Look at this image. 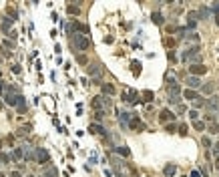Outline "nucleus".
Segmentation results:
<instances>
[{
	"instance_id": "nucleus-1",
	"label": "nucleus",
	"mask_w": 219,
	"mask_h": 177,
	"mask_svg": "<svg viewBox=\"0 0 219 177\" xmlns=\"http://www.w3.org/2000/svg\"><path fill=\"white\" fill-rule=\"evenodd\" d=\"M201 58V46L199 44H193L191 48H187V50H183V54H181V61L183 62H191V65H195V62H199Z\"/></svg>"
},
{
	"instance_id": "nucleus-2",
	"label": "nucleus",
	"mask_w": 219,
	"mask_h": 177,
	"mask_svg": "<svg viewBox=\"0 0 219 177\" xmlns=\"http://www.w3.org/2000/svg\"><path fill=\"white\" fill-rule=\"evenodd\" d=\"M70 44H73L77 50H87V48H91V39H88L87 34H73L70 36Z\"/></svg>"
},
{
	"instance_id": "nucleus-3",
	"label": "nucleus",
	"mask_w": 219,
	"mask_h": 177,
	"mask_svg": "<svg viewBox=\"0 0 219 177\" xmlns=\"http://www.w3.org/2000/svg\"><path fill=\"white\" fill-rule=\"evenodd\" d=\"M34 159H36V163H40V165H46V163L50 161V153L44 147H36V151H34Z\"/></svg>"
},
{
	"instance_id": "nucleus-4",
	"label": "nucleus",
	"mask_w": 219,
	"mask_h": 177,
	"mask_svg": "<svg viewBox=\"0 0 219 177\" xmlns=\"http://www.w3.org/2000/svg\"><path fill=\"white\" fill-rule=\"evenodd\" d=\"M167 95H181V85L175 77H167Z\"/></svg>"
},
{
	"instance_id": "nucleus-5",
	"label": "nucleus",
	"mask_w": 219,
	"mask_h": 177,
	"mask_svg": "<svg viewBox=\"0 0 219 177\" xmlns=\"http://www.w3.org/2000/svg\"><path fill=\"white\" fill-rule=\"evenodd\" d=\"M111 163H113V169H115V175H117V177H129V175H127V171H125V163H123L119 157H113Z\"/></svg>"
},
{
	"instance_id": "nucleus-6",
	"label": "nucleus",
	"mask_w": 219,
	"mask_h": 177,
	"mask_svg": "<svg viewBox=\"0 0 219 177\" xmlns=\"http://www.w3.org/2000/svg\"><path fill=\"white\" fill-rule=\"evenodd\" d=\"M189 72H191V77H199L201 79V75L207 72V67L201 65V62H195V65H191V67H189Z\"/></svg>"
},
{
	"instance_id": "nucleus-7",
	"label": "nucleus",
	"mask_w": 219,
	"mask_h": 177,
	"mask_svg": "<svg viewBox=\"0 0 219 177\" xmlns=\"http://www.w3.org/2000/svg\"><path fill=\"white\" fill-rule=\"evenodd\" d=\"M175 119H177V115L173 113V111H169V109H163L159 113V121L161 123H173Z\"/></svg>"
},
{
	"instance_id": "nucleus-8",
	"label": "nucleus",
	"mask_w": 219,
	"mask_h": 177,
	"mask_svg": "<svg viewBox=\"0 0 219 177\" xmlns=\"http://www.w3.org/2000/svg\"><path fill=\"white\" fill-rule=\"evenodd\" d=\"M185 85H187V89H191V91H195V89H199L201 87V79L199 77H187L185 79Z\"/></svg>"
},
{
	"instance_id": "nucleus-9",
	"label": "nucleus",
	"mask_w": 219,
	"mask_h": 177,
	"mask_svg": "<svg viewBox=\"0 0 219 177\" xmlns=\"http://www.w3.org/2000/svg\"><path fill=\"white\" fill-rule=\"evenodd\" d=\"M129 127H131V129H137V131H145V129H147L145 123H143L139 117H131V121H129Z\"/></svg>"
},
{
	"instance_id": "nucleus-10",
	"label": "nucleus",
	"mask_w": 219,
	"mask_h": 177,
	"mask_svg": "<svg viewBox=\"0 0 219 177\" xmlns=\"http://www.w3.org/2000/svg\"><path fill=\"white\" fill-rule=\"evenodd\" d=\"M205 107H207L211 113H215V111L219 109V97H209V99L205 101Z\"/></svg>"
},
{
	"instance_id": "nucleus-11",
	"label": "nucleus",
	"mask_w": 219,
	"mask_h": 177,
	"mask_svg": "<svg viewBox=\"0 0 219 177\" xmlns=\"http://www.w3.org/2000/svg\"><path fill=\"white\" fill-rule=\"evenodd\" d=\"M22 157H24V161H34V151L30 145H22Z\"/></svg>"
},
{
	"instance_id": "nucleus-12",
	"label": "nucleus",
	"mask_w": 219,
	"mask_h": 177,
	"mask_svg": "<svg viewBox=\"0 0 219 177\" xmlns=\"http://www.w3.org/2000/svg\"><path fill=\"white\" fill-rule=\"evenodd\" d=\"M88 131L95 135H102V137H107V131H105V127H102L101 123H93L91 127H88Z\"/></svg>"
},
{
	"instance_id": "nucleus-13",
	"label": "nucleus",
	"mask_w": 219,
	"mask_h": 177,
	"mask_svg": "<svg viewBox=\"0 0 219 177\" xmlns=\"http://www.w3.org/2000/svg\"><path fill=\"white\" fill-rule=\"evenodd\" d=\"M101 91H102V95H105V97H113V95H115V87L109 85V83H101Z\"/></svg>"
},
{
	"instance_id": "nucleus-14",
	"label": "nucleus",
	"mask_w": 219,
	"mask_h": 177,
	"mask_svg": "<svg viewBox=\"0 0 219 177\" xmlns=\"http://www.w3.org/2000/svg\"><path fill=\"white\" fill-rule=\"evenodd\" d=\"M115 153L121 155V157H131V149L127 145H119V147H115Z\"/></svg>"
},
{
	"instance_id": "nucleus-15",
	"label": "nucleus",
	"mask_w": 219,
	"mask_h": 177,
	"mask_svg": "<svg viewBox=\"0 0 219 177\" xmlns=\"http://www.w3.org/2000/svg\"><path fill=\"white\" fill-rule=\"evenodd\" d=\"M16 109H18V113H26V109H28V105H26V101L22 95H18V99H16Z\"/></svg>"
},
{
	"instance_id": "nucleus-16",
	"label": "nucleus",
	"mask_w": 219,
	"mask_h": 177,
	"mask_svg": "<svg viewBox=\"0 0 219 177\" xmlns=\"http://www.w3.org/2000/svg\"><path fill=\"white\" fill-rule=\"evenodd\" d=\"M87 71H88L91 77H97V81H99V77H101V67H99V65H88Z\"/></svg>"
},
{
	"instance_id": "nucleus-17",
	"label": "nucleus",
	"mask_w": 219,
	"mask_h": 177,
	"mask_svg": "<svg viewBox=\"0 0 219 177\" xmlns=\"http://www.w3.org/2000/svg\"><path fill=\"white\" fill-rule=\"evenodd\" d=\"M187 18H189V28H193L195 24H197V20H199V12H195V10H191L189 14H187Z\"/></svg>"
},
{
	"instance_id": "nucleus-18",
	"label": "nucleus",
	"mask_w": 219,
	"mask_h": 177,
	"mask_svg": "<svg viewBox=\"0 0 219 177\" xmlns=\"http://www.w3.org/2000/svg\"><path fill=\"white\" fill-rule=\"evenodd\" d=\"M163 173H165L167 177H173V175L177 173V167L173 165V163H169V165H165V167H163Z\"/></svg>"
},
{
	"instance_id": "nucleus-19",
	"label": "nucleus",
	"mask_w": 219,
	"mask_h": 177,
	"mask_svg": "<svg viewBox=\"0 0 219 177\" xmlns=\"http://www.w3.org/2000/svg\"><path fill=\"white\" fill-rule=\"evenodd\" d=\"M42 175H44V177H56V175H59V169L52 167V165H50V167H44Z\"/></svg>"
},
{
	"instance_id": "nucleus-20",
	"label": "nucleus",
	"mask_w": 219,
	"mask_h": 177,
	"mask_svg": "<svg viewBox=\"0 0 219 177\" xmlns=\"http://www.w3.org/2000/svg\"><path fill=\"white\" fill-rule=\"evenodd\" d=\"M181 32H185L183 36H185L187 40H191V42H195V44L199 42V34H197V32H187V30H181Z\"/></svg>"
},
{
	"instance_id": "nucleus-21",
	"label": "nucleus",
	"mask_w": 219,
	"mask_h": 177,
	"mask_svg": "<svg viewBox=\"0 0 219 177\" xmlns=\"http://www.w3.org/2000/svg\"><path fill=\"white\" fill-rule=\"evenodd\" d=\"M213 91H215V83H205L201 87V93H205V95H213Z\"/></svg>"
},
{
	"instance_id": "nucleus-22",
	"label": "nucleus",
	"mask_w": 219,
	"mask_h": 177,
	"mask_svg": "<svg viewBox=\"0 0 219 177\" xmlns=\"http://www.w3.org/2000/svg\"><path fill=\"white\" fill-rule=\"evenodd\" d=\"M119 119H121L123 125H129V121H131V113H127V111H119Z\"/></svg>"
},
{
	"instance_id": "nucleus-23",
	"label": "nucleus",
	"mask_w": 219,
	"mask_h": 177,
	"mask_svg": "<svg viewBox=\"0 0 219 177\" xmlns=\"http://www.w3.org/2000/svg\"><path fill=\"white\" fill-rule=\"evenodd\" d=\"M183 97L189 101H195V99H199V95H197V91H191V89H185V93H183Z\"/></svg>"
},
{
	"instance_id": "nucleus-24",
	"label": "nucleus",
	"mask_w": 219,
	"mask_h": 177,
	"mask_svg": "<svg viewBox=\"0 0 219 177\" xmlns=\"http://www.w3.org/2000/svg\"><path fill=\"white\" fill-rule=\"evenodd\" d=\"M10 157H12V161H18V159H24V157H22V149H20V147H16L14 151L10 153Z\"/></svg>"
},
{
	"instance_id": "nucleus-25",
	"label": "nucleus",
	"mask_w": 219,
	"mask_h": 177,
	"mask_svg": "<svg viewBox=\"0 0 219 177\" xmlns=\"http://www.w3.org/2000/svg\"><path fill=\"white\" fill-rule=\"evenodd\" d=\"M167 101H169V105H179L181 95H167Z\"/></svg>"
},
{
	"instance_id": "nucleus-26",
	"label": "nucleus",
	"mask_w": 219,
	"mask_h": 177,
	"mask_svg": "<svg viewBox=\"0 0 219 177\" xmlns=\"http://www.w3.org/2000/svg\"><path fill=\"white\" fill-rule=\"evenodd\" d=\"M151 18H153V22H155V24H163V22H165V18H163V14H161V12H153Z\"/></svg>"
},
{
	"instance_id": "nucleus-27",
	"label": "nucleus",
	"mask_w": 219,
	"mask_h": 177,
	"mask_svg": "<svg viewBox=\"0 0 219 177\" xmlns=\"http://www.w3.org/2000/svg\"><path fill=\"white\" fill-rule=\"evenodd\" d=\"M141 95L145 97L143 101H147V103H151V101H155V93H153V91H143Z\"/></svg>"
},
{
	"instance_id": "nucleus-28",
	"label": "nucleus",
	"mask_w": 219,
	"mask_h": 177,
	"mask_svg": "<svg viewBox=\"0 0 219 177\" xmlns=\"http://www.w3.org/2000/svg\"><path fill=\"white\" fill-rule=\"evenodd\" d=\"M205 107V99H195L193 101V111H199Z\"/></svg>"
},
{
	"instance_id": "nucleus-29",
	"label": "nucleus",
	"mask_w": 219,
	"mask_h": 177,
	"mask_svg": "<svg viewBox=\"0 0 219 177\" xmlns=\"http://www.w3.org/2000/svg\"><path fill=\"white\" fill-rule=\"evenodd\" d=\"M66 12H68V14H78L81 8H78V4H68L66 6Z\"/></svg>"
},
{
	"instance_id": "nucleus-30",
	"label": "nucleus",
	"mask_w": 219,
	"mask_h": 177,
	"mask_svg": "<svg viewBox=\"0 0 219 177\" xmlns=\"http://www.w3.org/2000/svg\"><path fill=\"white\" fill-rule=\"evenodd\" d=\"M193 129H195V131H205L207 127H205V123H203V121H199V119H197V121H193Z\"/></svg>"
},
{
	"instance_id": "nucleus-31",
	"label": "nucleus",
	"mask_w": 219,
	"mask_h": 177,
	"mask_svg": "<svg viewBox=\"0 0 219 177\" xmlns=\"http://www.w3.org/2000/svg\"><path fill=\"white\" fill-rule=\"evenodd\" d=\"M12 22H14V20L4 18V20H2V30H4V32H8V30H10V26H12Z\"/></svg>"
},
{
	"instance_id": "nucleus-32",
	"label": "nucleus",
	"mask_w": 219,
	"mask_h": 177,
	"mask_svg": "<svg viewBox=\"0 0 219 177\" xmlns=\"http://www.w3.org/2000/svg\"><path fill=\"white\" fill-rule=\"evenodd\" d=\"M131 67H133V75H141V62H137V61H135Z\"/></svg>"
},
{
	"instance_id": "nucleus-33",
	"label": "nucleus",
	"mask_w": 219,
	"mask_h": 177,
	"mask_svg": "<svg viewBox=\"0 0 219 177\" xmlns=\"http://www.w3.org/2000/svg\"><path fill=\"white\" fill-rule=\"evenodd\" d=\"M209 133L211 135H217L219 133V123H211L209 125Z\"/></svg>"
},
{
	"instance_id": "nucleus-34",
	"label": "nucleus",
	"mask_w": 219,
	"mask_h": 177,
	"mask_svg": "<svg viewBox=\"0 0 219 177\" xmlns=\"http://www.w3.org/2000/svg\"><path fill=\"white\" fill-rule=\"evenodd\" d=\"M187 133H189V127H187L185 123H183V125H179V135H181V137H185Z\"/></svg>"
},
{
	"instance_id": "nucleus-35",
	"label": "nucleus",
	"mask_w": 219,
	"mask_h": 177,
	"mask_svg": "<svg viewBox=\"0 0 219 177\" xmlns=\"http://www.w3.org/2000/svg\"><path fill=\"white\" fill-rule=\"evenodd\" d=\"M77 62H78V65H88V61H87L84 54H77Z\"/></svg>"
},
{
	"instance_id": "nucleus-36",
	"label": "nucleus",
	"mask_w": 219,
	"mask_h": 177,
	"mask_svg": "<svg viewBox=\"0 0 219 177\" xmlns=\"http://www.w3.org/2000/svg\"><path fill=\"white\" fill-rule=\"evenodd\" d=\"M0 161H2V163H10V161H12V157H10L8 153H0Z\"/></svg>"
},
{
	"instance_id": "nucleus-37",
	"label": "nucleus",
	"mask_w": 219,
	"mask_h": 177,
	"mask_svg": "<svg viewBox=\"0 0 219 177\" xmlns=\"http://www.w3.org/2000/svg\"><path fill=\"white\" fill-rule=\"evenodd\" d=\"M189 119H191V121H197V119H199V111H193V109H191V111H189Z\"/></svg>"
},
{
	"instance_id": "nucleus-38",
	"label": "nucleus",
	"mask_w": 219,
	"mask_h": 177,
	"mask_svg": "<svg viewBox=\"0 0 219 177\" xmlns=\"http://www.w3.org/2000/svg\"><path fill=\"white\" fill-rule=\"evenodd\" d=\"M165 131H167V133H175V131H177L175 123H169V125H167V127H165Z\"/></svg>"
},
{
	"instance_id": "nucleus-39",
	"label": "nucleus",
	"mask_w": 219,
	"mask_h": 177,
	"mask_svg": "<svg viewBox=\"0 0 219 177\" xmlns=\"http://www.w3.org/2000/svg\"><path fill=\"white\" fill-rule=\"evenodd\" d=\"M8 14H10V20H16V18H18V12H16L14 8H8Z\"/></svg>"
},
{
	"instance_id": "nucleus-40",
	"label": "nucleus",
	"mask_w": 219,
	"mask_h": 177,
	"mask_svg": "<svg viewBox=\"0 0 219 177\" xmlns=\"http://www.w3.org/2000/svg\"><path fill=\"white\" fill-rule=\"evenodd\" d=\"M102 117H105V111H95V119L97 121H101Z\"/></svg>"
},
{
	"instance_id": "nucleus-41",
	"label": "nucleus",
	"mask_w": 219,
	"mask_h": 177,
	"mask_svg": "<svg viewBox=\"0 0 219 177\" xmlns=\"http://www.w3.org/2000/svg\"><path fill=\"white\" fill-rule=\"evenodd\" d=\"M175 44H177V40H175V39H167V46H169V48H173Z\"/></svg>"
},
{
	"instance_id": "nucleus-42",
	"label": "nucleus",
	"mask_w": 219,
	"mask_h": 177,
	"mask_svg": "<svg viewBox=\"0 0 219 177\" xmlns=\"http://www.w3.org/2000/svg\"><path fill=\"white\" fill-rule=\"evenodd\" d=\"M20 71H22L20 65H12V72H14V75H20Z\"/></svg>"
},
{
	"instance_id": "nucleus-43",
	"label": "nucleus",
	"mask_w": 219,
	"mask_h": 177,
	"mask_svg": "<svg viewBox=\"0 0 219 177\" xmlns=\"http://www.w3.org/2000/svg\"><path fill=\"white\" fill-rule=\"evenodd\" d=\"M201 141H203V145H205V147H211V139H209V137H203Z\"/></svg>"
},
{
	"instance_id": "nucleus-44",
	"label": "nucleus",
	"mask_w": 219,
	"mask_h": 177,
	"mask_svg": "<svg viewBox=\"0 0 219 177\" xmlns=\"http://www.w3.org/2000/svg\"><path fill=\"white\" fill-rule=\"evenodd\" d=\"M211 147H213V153H215V157H217V155H219V141L215 145H211Z\"/></svg>"
},
{
	"instance_id": "nucleus-45",
	"label": "nucleus",
	"mask_w": 219,
	"mask_h": 177,
	"mask_svg": "<svg viewBox=\"0 0 219 177\" xmlns=\"http://www.w3.org/2000/svg\"><path fill=\"white\" fill-rule=\"evenodd\" d=\"M6 87H8V85H6L4 81H0V93H6Z\"/></svg>"
},
{
	"instance_id": "nucleus-46",
	"label": "nucleus",
	"mask_w": 219,
	"mask_h": 177,
	"mask_svg": "<svg viewBox=\"0 0 219 177\" xmlns=\"http://www.w3.org/2000/svg\"><path fill=\"white\" fill-rule=\"evenodd\" d=\"M167 54H169V61H177V58H175V53H173V50H169Z\"/></svg>"
},
{
	"instance_id": "nucleus-47",
	"label": "nucleus",
	"mask_w": 219,
	"mask_h": 177,
	"mask_svg": "<svg viewBox=\"0 0 219 177\" xmlns=\"http://www.w3.org/2000/svg\"><path fill=\"white\" fill-rule=\"evenodd\" d=\"M2 44H4V46H8V48H12V46H14V44L10 42V40H2Z\"/></svg>"
},
{
	"instance_id": "nucleus-48",
	"label": "nucleus",
	"mask_w": 219,
	"mask_h": 177,
	"mask_svg": "<svg viewBox=\"0 0 219 177\" xmlns=\"http://www.w3.org/2000/svg\"><path fill=\"white\" fill-rule=\"evenodd\" d=\"M189 177H201V173H199V171H197V169H195V171H193V173H191V175H189Z\"/></svg>"
},
{
	"instance_id": "nucleus-49",
	"label": "nucleus",
	"mask_w": 219,
	"mask_h": 177,
	"mask_svg": "<svg viewBox=\"0 0 219 177\" xmlns=\"http://www.w3.org/2000/svg\"><path fill=\"white\" fill-rule=\"evenodd\" d=\"M10 177H20V173L18 171H12V173H10Z\"/></svg>"
},
{
	"instance_id": "nucleus-50",
	"label": "nucleus",
	"mask_w": 219,
	"mask_h": 177,
	"mask_svg": "<svg viewBox=\"0 0 219 177\" xmlns=\"http://www.w3.org/2000/svg\"><path fill=\"white\" fill-rule=\"evenodd\" d=\"M213 10H215V14H219V4H213Z\"/></svg>"
},
{
	"instance_id": "nucleus-51",
	"label": "nucleus",
	"mask_w": 219,
	"mask_h": 177,
	"mask_svg": "<svg viewBox=\"0 0 219 177\" xmlns=\"http://www.w3.org/2000/svg\"><path fill=\"white\" fill-rule=\"evenodd\" d=\"M215 169H219V157H215Z\"/></svg>"
},
{
	"instance_id": "nucleus-52",
	"label": "nucleus",
	"mask_w": 219,
	"mask_h": 177,
	"mask_svg": "<svg viewBox=\"0 0 219 177\" xmlns=\"http://www.w3.org/2000/svg\"><path fill=\"white\" fill-rule=\"evenodd\" d=\"M215 24L219 26V14H215Z\"/></svg>"
},
{
	"instance_id": "nucleus-53",
	"label": "nucleus",
	"mask_w": 219,
	"mask_h": 177,
	"mask_svg": "<svg viewBox=\"0 0 219 177\" xmlns=\"http://www.w3.org/2000/svg\"><path fill=\"white\" fill-rule=\"evenodd\" d=\"M0 177H4V173H0Z\"/></svg>"
},
{
	"instance_id": "nucleus-54",
	"label": "nucleus",
	"mask_w": 219,
	"mask_h": 177,
	"mask_svg": "<svg viewBox=\"0 0 219 177\" xmlns=\"http://www.w3.org/2000/svg\"><path fill=\"white\" fill-rule=\"evenodd\" d=\"M183 177H185V175H183Z\"/></svg>"
}]
</instances>
